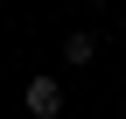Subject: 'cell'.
<instances>
[{
  "label": "cell",
  "mask_w": 126,
  "mask_h": 119,
  "mask_svg": "<svg viewBox=\"0 0 126 119\" xmlns=\"http://www.w3.org/2000/svg\"><path fill=\"white\" fill-rule=\"evenodd\" d=\"M28 112H35V119H56V112H63V91H56V77H35V84H28Z\"/></svg>",
  "instance_id": "obj_1"
},
{
  "label": "cell",
  "mask_w": 126,
  "mask_h": 119,
  "mask_svg": "<svg viewBox=\"0 0 126 119\" xmlns=\"http://www.w3.org/2000/svg\"><path fill=\"white\" fill-rule=\"evenodd\" d=\"M91 56H98V35H84V28L63 35V63H91Z\"/></svg>",
  "instance_id": "obj_2"
}]
</instances>
